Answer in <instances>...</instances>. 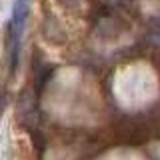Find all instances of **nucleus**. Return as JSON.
Returning <instances> with one entry per match:
<instances>
[{"label":"nucleus","mask_w":160,"mask_h":160,"mask_svg":"<svg viewBox=\"0 0 160 160\" xmlns=\"http://www.w3.org/2000/svg\"><path fill=\"white\" fill-rule=\"evenodd\" d=\"M0 108H2V94H0Z\"/></svg>","instance_id":"nucleus-2"},{"label":"nucleus","mask_w":160,"mask_h":160,"mask_svg":"<svg viewBox=\"0 0 160 160\" xmlns=\"http://www.w3.org/2000/svg\"><path fill=\"white\" fill-rule=\"evenodd\" d=\"M28 10H30V0H16L12 6V16H10V26H8V36H10V72L18 66V54H20V42L22 34L26 28L28 20Z\"/></svg>","instance_id":"nucleus-1"}]
</instances>
